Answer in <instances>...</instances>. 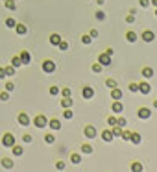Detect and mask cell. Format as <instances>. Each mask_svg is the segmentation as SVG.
<instances>
[{
	"mask_svg": "<svg viewBox=\"0 0 157 172\" xmlns=\"http://www.w3.org/2000/svg\"><path fill=\"white\" fill-rule=\"evenodd\" d=\"M61 105H63V107H65V109H67V107H70V105H72V100H70V96H67V98H63V100H61Z\"/></svg>",
	"mask_w": 157,
	"mask_h": 172,
	"instance_id": "cell-28",
	"label": "cell"
},
{
	"mask_svg": "<svg viewBox=\"0 0 157 172\" xmlns=\"http://www.w3.org/2000/svg\"><path fill=\"white\" fill-rule=\"evenodd\" d=\"M151 76H154V69H150V67H144V69H142V78L150 80Z\"/></svg>",
	"mask_w": 157,
	"mask_h": 172,
	"instance_id": "cell-19",
	"label": "cell"
},
{
	"mask_svg": "<svg viewBox=\"0 0 157 172\" xmlns=\"http://www.w3.org/2000/svg\"><path fill=\"white\" fill-rule=\"evenodd\" d=\"M154 107H155V109H157V100H155V102H154Z\"/></svg>",
	"mask_w": 157,
	"mask_h": 172,
	"instance_id": "cell-55",
	"label": "cell"
},
{
	"mask_svg": "<svg viewBox=\"0 0 157 172\" xmlns=\"http://www.w3.org/2000/svg\"><path fill=\"white\" fill-rule=\"evenodd\" d=\"M155 17H157V8H155Z\"/></svg>",
	"mask_w": 157,
	"mask_h": 172,
	"instance_id": "cell-56",
	"label": "cell"
},
{
	"mask_svg": "<svg viewBox=\"0 0 157 172\" xmlns=\"http://www.w3.org/2000/svg\"><path fill=\"white\" fill-rule=\"evenodd\" d=\"M61 94H63V98H67V96H70V94H72V91H70L68 87H65V89H61Z\"/></svg>",
	"mask_w": 157,
	"mask_h": 172,
	"instance_id": "cell-36",
	"label": "cell"
},
{
	"mask_svg": "<svg viewBox=\"0 0 157 172\" xmlns=\"http://www.w3.org/2000/svg\"><path fill=\"white\" fill-rule=\"evenodd\" d=\"M96 19H98V21H105V13L104 11H96Z\"/></svg>",
	"mask_w": 157,
	"mask_h": 172,
	"instance_id": "cell-42",
	"label": "cell"
},
{
	"mask_svg": "<svg viewBox=\"0 0 157 172\" xmlns=\"http://www.w3.org/2000/svg\"><path fill=\"white\" fill-rule=\"evenodd\" d=\"M19 58H21L22 65H28V63H32V55H30V52H26V50H24V52H21V55H19Z\"/></svg>",
	"mask_w": 157,
	"mask_h": 172,
	"instance_id": "cell-11",
	"label": "cell"
},
{
	"mask_svg": "<svg viewBox=\"0 0 157 172\" xmlns=\"http://www.w3.org/2000/svg\"><path fill=\"white\" fill-rule=\"evenodd\" d=\"M15 24H17V21H15V19H11V17L6 19V26H8V28H15Z\"/></svg>",
	"mask_w": 157,
	"mask_h": 172,
	"instance_id": "cell-32",
	"label": "cell"
},
{
	"mask_svg": "<svg viewBox=\"0 0 157 172\" xmlns=\"http://www.w3.org/2000/svg\"><path fill=\"white\" fill-rule=\"evenodd\" d=\"M63 117H65V119H72V111H70V107H67V109H65Z\"/></svg>",
	"mask_w": 157,
	"mask_h": 172,
	"instance_id": "cell-41",
	"label": "cell"
},
{
	"mask_svg": "<svg viewBox=\"0 0 157 172\" xmlns=\"http://www.w3.org/2000/svg\"><path fill=\"white\" fill-rule=\"evenodd\" d=\"M4 6L13 11V9H17V2H15V0H4Z\"/></svg>",
	"mask_w": 157,
	"mask_h": 172,
	"instance_id": "cell-22",
	"label": "cell"
},
{
	"mask_svg": "<svg viewBox=\"0 0 157 172\" xmlns=\"http://www.w3.org/2000/svg\"><path fill=\"white\" fill-rule=\"evenodd\" d=\"M105 85H107L109 89H113V87H116V80H113V78H109V80H105Z\"/></svg>",
	"mask_w": 157,
	"mask_h": 172,
	"instance_id": "cell-30",
	"label": "cell"
},
{
	"mask_svg": "<svg viewBox=\"0 0 157 172\" xmlns=\"http://www.w3.org/2000/svg\"><path fill=\"white\" fill-rule=\"evenodd\" d=\"M93 72H102V65H100V63H94V65H93Z\"/></svg>",
	"mask_w": 157,
	"mask_h": 172,
	"instance_id": "cell-40",
	"label": "cell"
},
{
	"mask_svg": "<svg viewBox=\"0 0 157 172\" xmlns=\"http://www.w3.org/2000/svg\"><path fill=\"white\" fill-rule=\"evenodd\" d=\"M83 135H85L87 139H94V137H96V128H94V126H85Z\"/></svg>",
	"mask_w": 157,
	"mask_h": 172,
	"instance_id": "cell-4",
	"label": "cell"
},
{
	"mask_svg": "<svg viewBox=\"0 0 157 172\" xmlns=\"http://www.w3.org/2000/svg\"><path fill=\"white\" fill-rule=\"evenodd\" d=\"M137 115H139V119L146 120V119H150V117H151V111H150V107H140L139 111H137Z\"/></svg>",
	"mask_w": 157,
	"mask_h": 172,
	"instance_id": "cell-5",
	"label": "cell"
},
{
	"mask_svg": "<svg viewBox=\"0 0 157 172\" xmlns=\"http://www.w3.org/2000/svg\"><path fill=\"white\" fill-rule=\"evenodd\" d=\"M142 39H144L146 43H151V41L155 39V33H154V32H150V30H146V32L142 33Z\"/></svg>",
	"mask_w": 157,
	"mask_h": 172,
	"instance_id": "cell-14",
	"label": "cell"
},
{
	"mask_svg": "<svg viewBox=\"0 0 157 172\" xmlns=\"http://www.w3.org/2000/svg\"><path fill=\"white\" fill-rule=\"evenodd\" d=\"M126 41H128V43H135L137 41V33L135 32H128V33H126Z\"/></svg>",
	"mask_w": 157,
	"mask_h": 172,
	"instance_id": "cell-23",
	"label": "cell"
},
{
	"mask_svg": "<svg viewBox=\"0 0 157 172\" xmlns=\"http://www.w3.org/2000/svg\"><path fill=\"white\" fill-rule=\"evenodd\" d=\"M111 96H113V100H122V91H120L118 87H113V91H111Z\"/></svg>",
	"mask_w": 157,
	"mask_h": 172,
	"instance_id": "cell-15",
	"label": "cell"
},
{
	"mask_svg": "<svg viewBox=\"0 0 157 172\" xmlns=\"http://www.w3.org/2000/svg\"><path fill=\"white\" fill-rule=\"evenodd\" d=\"M2 2H4V0H2Z\"/></svg>",
	"mask_w": 157,
	"mask_h": 172,
	"instance_id": "cell-57",
	"label": "cell"
},
{
	"mask_svg": "<svg viewBox=\"0 0 157 172\" xmlns=\"http://www.w3.org/2000/svg\"><path fill=\"white\" fill-rule=\"evenodd\" d=\"M13 144H15V135L6 133V135L2 137V146H8V148H11Z\"/></svg>",
	"mask_w": 157,
	"mask_h": 172,
	"instance_id": "cell-2",
	"label": "cell"
},
{
	"mask_svg": "<svg viewBox=\"0 0 157 172\" xmlns=\"http://www.w3.org/2000/svg\"><path fill=\"white\" fill-rule=\"evenodd\" d=\"M111 109H113V113L118 115V113H122V111H124V105H122V102H120V100H115V104L111 105Z\"/></svg>",
	"mask_w": 157,
	"mask_h": 172,
	"instance_id": "cell-9",
	"label": "cell"
},
{
	"mask_svg": "<svg viewBox=\"0 0 157 172\" xmlns=\"http://www.w3.org/2000/svg\"><path fill=\"white\" fill-rule=\"evenodd\" d=\"M0 165L4 166V169H13V161L9 157H2V161H0Z\"/></svg>",
	"mask_w": 157,
	"mask_h": 172,
	"instance_id": "cell-17",
	"label": "cell"
},
{
	"mask_svg": "<svg viewBox=\"0 0 157 172\" xmlns=\"http://www.w3.org/2000/svg\"><path fill=\"white\" fill-rule=\"evenodd\" d=\"M131 170H137V172H140V170H142V165H140V163H133V165H131Z\"/></svg>",
	"mask_w": 157,
	"mask_h": 172,
	"instance_id": "cell-38",
	"label": "cell"
},
{
	"mask_svg": "<svg viewBox=\"0 0 157 172\" xmlns=\"http://www.w3.org/2000/svg\"><path fill=\"white\" fill-rule=\"evenodd\" d=\"M129 135H131V131H124V133H122V139H124V141H129Z\"/></svg>",
	"mask_w": 157,
	"mask_h": 172,
	"instance_id": "cell-49",
	"label": "cell"
},
{
	"mask_svg": "<svg viewBox=\"0 0 157 172\" xmlns=\"http://www.w3.org/2000/svg\"><path fill=\"white\" fill-rule=\"evenodd\" d=\"M48 126H50V130L57 131V130H61V120H57V119H50V120H48Z\"/></svg>",
	"mask_w": 157,
	"mask_h": 172,
	"instance_id": "cell-8",
	"label": "cell"
},
{
	"mask_svg": "<svg viewBox=\"0 0 157 172\" xmlns=\"http://www.w3.org/2000/svg\"><path fill=\"white\" fill-rule=\"evenodd\" d=\"M0 100H2V102L9 100V91H4V93H0Z\"/></svg>",
	"mask_w": 157,
	"mask_h": 172,
	"instance_id": "cell-35",
	"label": "cell"
},
{
	"mask_svg": "<svg viewBox=\"0 0 157 172\" xmlns=\"http://www.w3.org/2000/svg\"><path fill=\"white\" fill-rule=\"evenodd\" d=\"M89 35L94 39V37H98V32H96V30H91V33H89Z\"/></svg>",
	"mask_w": 157,
	"mask_h": 172,
	"instance_id": "cell-52",
	"label": "cell"
},
{
	"mask_svg": "<svg viewBox=\"0 0 157 172\" xmlns=\"http://www.w3.org/2000/svg\"><path fill=\"white\" fill-rule=\"evenodd\" d=\"M59 41H61V37H59L57 33H52V35H50V43H52V44H55V46H57Z\"/></svg>",
	"mask_w": 157,
	"mask_h": 172,
	"instance_id": "cell-25",
	"label": "cell"
},
{
	"mask_svg": "<svg viewBox=\"0 0 157 172\" xmlns=\"http://www.w3.org/2000/svg\"><path fill=\"white\" fill-rule=\"evenodd\" d=\"M6 78V70H4V67H0V80Z\"/></svg>",
	"mask_w": 157,
	"mask_h": 172,
	"instance_id": "cell-51",
	"label": "cell"
},
{
	"mask_svg": "<svg viewBox=\"0 0 157 172\" xmlns=\"http://www.w3.org/2000/svg\"><path fill=\"white\" fill-rule=\"evenodd\" d=\"M107 122H109V126H115V124H116V119H115V117H109Z\"/></svg>",
	"mask_w": 157,
	"mask_h": 172,
	"instance_id": "cell-50",
	"label": "cell"
},
{
	"mask_svg": "<svg viewBox=\"0 0 157 172\" xmlns=\"http://www.w3.org/2000/svg\"><path fill=\"white\" fill-rule=\"evenodd\" d=\"M82 152H83V154H93V146H91V144H83Z\"/></svg>",
	"mask_w": 157,
	"mask_h": 172,
	"instance_id": "cell-29",
	"label": "cell"
},
{
	"mask_svg": "<svg viewBox=\"0 0 157 172\" xmlns=\"http://www.w3.org/2000/svg\"><path fill=\"white\" fill-rule=\"evenodd\" d=\"M139 4H140L142 8H148V6H150V0H139Z\"/></svg>",
	"mask_w": 157,
	"mask_h": 172,
	"instance_id": "cell-48",
	"label": "cell"
},
{
	"mask_svg": "<svg viewBox=\"0 0 157 172\" xmlns=\"http://www.w3.org/2000/svg\"><path fill=\"white\" fill-rule=\"evenodd\" d=\"M126 122H128V120H126L124 117H118V119H116V126H120V128H124Z\"/></svg>",
	"mask_w": 157,
	"mask_h": 172,
	"instance_id": "cell-34",
	"label": "cell"
},
{
	"mask_svg": "<svg viewBox=\"0 0 157 172\" xmlns=\"http://www.w3.org/2000/svg\"><path fill=\"white\" fill-rule=\"evenodd\" d=\"M57 46L61 48V50H68V43H67V41H59V44H57Z\"/></svg>",
	"mask_w": 157,
	"mask_h": 172,
	"instance_id": "cell-39",
	"label": "cell"
},
{
	"mask_svg": "<svg viewBox=\"0 0 157 172\" xmlns=\"http://www.w3.org/2000/svg\"><path fill=\"white\" fill-rule=\"evenodd\" d=\"M44 143H46V144H54V143H55V137H54L52 133L44 135Z\"/></svg>",
	"mask_w": 157,
	"mask_h": 172,
	"instance_id": "cell-27",
	"label": "cell"
},
{
	"mask_svg": "<svg viewBox=\"0 0 157 172\" xmlns=\"http://www.w3.org/2000/svg\"><path fill=\"white\" fill-rule=\"evenodd\" d=\"M70 161H72L74 165L82 163V155H80V154H72V155H70Z\"/></svg>",
	"mask_w": 157,
	"mask_h": 172,
	"instance_id": "cell-26",
	"label": "cell"
},
{
	"mask_svg": "<svg viewBox=\"0 0 157 172\" xmlns=\"http://www.w3.org/2000/svg\"><path fill=\"white\" fill-rule=\"evenodd\" d=\"M111 131H113V137H122V133H124V130L122 128H120V126H113V130H111Z\"/></svg>",
	"mask_w": 157,
	"mask_h": 172,
	"instance_id": "cell-20",
	"label": "cell"
},
{
	"mask_svg": "<svg viewBox=\"0 0 157 172\" xmlns=\"http://www.w3.org/2000/svg\"><path fill=\"white\" fill-rule=\"evenodd\" d=\"M17 120H19V124H22V126H28V124H30V117H28L26 113H21V115L17 117Z\"/></svg>",
	"mask_w": 157,
	"mask_h": 172,
	"instance_id": "cell-13",
	"label": "cell"
},
{
	"mask_svg": "<svg viewBox=\"0 0 157 172\" xmlns=\"http://www.w3.org/2000/svg\"><path fill=\"white\" fill-rule=\"evenodd\" d=\"M22 152H24L22 146H19V144H13V146H11V154H13V155H22Z\"/></svg>",
	"mask_w": 157,
	"mask_h": 172,
	"instance_id": "cell-18",
	"label": "cell"
},
{
	"mask_svg": "<svg viewBox=\"0 0 157 172\" xmlns=\"http://www.w3.org/2000/svg\"><path fill=\"white\" fill-rule=\"evenodd\" d=\"M150 4H154V6L157 8V0H150Z\"/></svg>",
	"mask_w": 157,
	"mask_h": 172,
	"instance_id": "cell-54",
	"label": "cell"
},
{
	"mask_svg": "<svg viewBox=\"0 0 157 172\" xmlns=\"http://www.w3.org/2000/svg\"><path fill=\"white\" fill-rule=\"evenodd\" d=\"M129 91L131 93H137L139 91V83H129Z\"/></svg>",
	"mask_w": 157,
	"mask_h": 172,
	"instance_id": "cell-44",
	"label": "cell"
},
{
	"mask_svg": "<svg viewBox=\"0 0 157 172\" xmlns=\"http://www.w3.org/2000/svg\"><path fill=\"white\" fill-rule=\"evenodd\" d=\"M100 137H102L105 143H111L113 141V131H109V130H104L102 133H100Z\"/></svg>",
	"mask_w": 157,
	"mask_h": 172,
	"instance_id": "cell-12",
	"label": "cell"
},
{
	"mask_svg": "<svg viewBox=\"0 0 157 172\" xmlns=\"http://www.w3.org/2000/svg\"><path fill=\"white\" fill-rule=\"evenodd\" d=\"M4 70H6V76H13L15 74V67H13V65H11V67H6Z\"/></svg>",
	"mask_w": 157,
	"mask_h": 172,
	"instance_id": "cell-37",
	"label": "cell"
},
{
	"mask_svg": "<svg viewBox=\"0 0 157 172\" xmlns=\"http://www.w3.org/2000/svg\"><path fill=\"white\" fill-rule=\"evenodd\" d=\"M15 32H17L19 35H24L28 30H26V26H24V24H15Z\"/></svg>",
	"mask_w": 157,
	"mask_h": 172,
	"instance_id": "cell-21",
	"label": "cell"
},
{
	"mask_svg": "<svg viewBox=\"0 0 157 172\" xmlns=\"http://www.w3.org/2000/svg\"><path fill=\"white\" fill-rule=\"evenodd\" d=\"M11 65H13L15 69H19V67H21V65H22L21 58H19V55H13V58H11Z\"/></svg>",
	"mask_w": 157,
	"mask_h": 172,
	"instance_id": "cell-24",
	"label": "cell"
},
{
	"mask_svg": "<svg viewBox=\"0 0 157 172\" xmlns=\"http://www.w3.org/2000/svg\"><path fill=\"white\" fill-rule=\"evenodd\" d=\"M22 141H24V143H32V141H33V137H32L30 133H26V135H22Z\"/></svg>",
	"mask_w": 157,
	"mask_h": 172,
	"instance_id": "cell-43",
	"label": "cell"
},
{
	"mask_svg": "<svg viewBox=\"0 0 157 172\" xmlns=\"http://www.w3.org/2000/svg\"><path fill=\"white\" fill-rule=\"evenodd\" d=\"M43 70H44V72H54V70H55V63L50 61V59L43 61Z\"/></svg>",
	"mask_w": 157,
	"mask_h": 172,
	"instance_id": "cell-6",
	"label": "cell"
},
{
	"mask_svg": "<svg viewBox=\"0 0 157 172\" xmlns=\"http://www.w3.org/2000/svg\"><path fill=\"white\" fill-rule=\"evenodd\" d=\"M55 169H57V170H63V169H65V163H63V161H57V163H55Z\"/></svg>",
	"mask_w": 157,
	"mask_h": 172,
	"instance_id": "cell-47",
	"label": "cell"
},
{
	"mask_svg": "<svg viewBox=\"0 0 157 172\" xmlns=\"http://www.w3.org/2000/svg\"><path fill=\"white\" fill-rule=\"evenodd\" d=\"M150 91H151L150 83H146V82H140V83H139V93H142V94H150Z\"/></svg>",
	"mask_w": 157,
	"mask_h": 172,
	"instance_id": "cell-10",
	"label": "cell"
},
{
	"mask_svg": "<svg viewBox=\"0 0 157 172\" xmlns=\"http://www.w3.org/2000/svg\"><path fill=\"white\" fill-rule=\"evenodd\" d=\"M13 89H15V83H13V82H8V83H6V91H9V93H11Z\"/></svg>",
	"mask_w": 157,
	"mask_h": 172,
	"instance_id": "cell-45",
	"label": "cell"
},
{
	"mask_svg": "<svg viewBox=\"0 0 157 172\" xmlns=\"http://www.w3.org/2000/svg\"><path fill=\"white\" fill-rule=\"evenodd\" d=\"M33 124L37 126L39 130H43V128H46V124H48V120H46V117H43V115H37V117L33 119Z\"/></svg>",
	"mask_w": 157,
	"mask_h": 172,
	"instance_id": "cell-1",
	"label": "cell"
},
{
	"mask_svg": "<svg viewBox=\"0 0 157 172\" xmlns=\"http://www.w3.org/2000/svg\"><path fill=\"white\" fill-rule=\"evenodd\" d=\"M91 41H93V37H91L89 33H85L83 37H82V43H83V44H91Z\"/></svg>",
	"mask_w": 157,
	"mask_h": 172,
	"instance_id": "cell-31",
	"label": "cell"
},
{
	"mask_svg": "<svg viewBox=\"0 0 157 172\" xmlns=\"http://www.w3.org/2000/svg\"><path fill=\"white\" fill-rule=\"evenodd\" d=\"M59 91H61V89H59L57 85H52V87H50V94H52V96H55V94H59Z\"/></svg>",
	"mask_w": 157,
	"mask_h": 172,
	"instance_id": "cell-33",
	"label": "cell"
},
{
	"mask_svg": "<svg viewBox=\"0 0 157 172\" xmlns=\"http://www.w3.org/2000/svg\"><path fill=\"white\" fill-rule=\"evenodd\" d=\"M129 141H131L133 144H139V143H140V133H137V131H131Z\"/></svg>",
	"mask_w": 157,
	"mask_h": 172,
	"instance_id": "cell-16",
	"label": "cell"
},
{
	"mask_svg": "<svg viewBox=\"0 0 157 172\" xmlns=\"http://www.w3.org/2000/svg\"><path fill=\"white\" fill-rule=\"evenodd\" d=\"M98 63L102 65V67H109V65H111V55L105 54V52L100 54V55H98Z\"/></svg>",
	"mask_w": 157,
	"mask_h": 172,
	"instance_id": "cell-3",
	"label": "cell"
},
{
	"mask_svg": "<svg viewBox=\"0 0 157 172\" xmlns=\"http://www.w3.org/2000/svg\"><path fill=\"white\" fill-rule=\"evenodd\" d=\"M104 2H105V0H96V4H98V6H104Z\"/></svg>",
	"mask_w": 157,
	"mask_h": 172,
	"instance_id": "cell-53",
	"label": "cell"
},
{
	"mask_svg": "<svg viewBox=\"0 0 157 172\" xmlns=\"http://www.w3.org/2000/svg\"><path fill=\"white\" fill-rule=\"evenodd\" d=\"M126 22H129V24H131V22H135V17H133V13H129L128 17H126Z\"/></svg>",
	"mask_w": 157,
	"mask_h": 172,
	"instance_id": "cell-46",
	"label": "cell"
},
{
	"mask_svg": "<svg viewBox=\"0 0 157 172\" xmlns=\"http://www.w3.org/2000/svg\"><path fill=\"white\" fill-rule=\"evenodd\" d=\"M93 96H94V89L91 87V85H85V87H83V98L85 100H91Z\"/></svg>",
	"mask_w": 157,
	"mask_h": 172,
	"instance_id": "cell-7",
	"label": "cell"
}]
</instances>
